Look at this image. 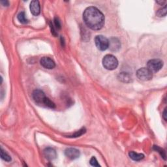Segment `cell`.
I'll use <instances>...</instances> for the list:
<instances>
[{
    "label": "cell",
    "mask_w": 167,
    "mask_h": 167,
    "mask_svg": "<svg viewBox=\"0 0 167 167\" xmlns=\"http://www.w3.org/2000/svg\"><path fill=\"white\" fill-rule=\"evenodd\" d=\"M41 65L43 67L48 69H54L55 66V63L54 61L51 58L48 57H43L42 58L40 61Z\"/></svg>",
    "instance_id": "cell-7"
},
{
    "label": "cell",
    "mask_w": 167,
    "mask_h": 167,
    "mask_svg": "<svg viewBox=\"0 0 167 167\" xmlns=\"http://www.w3.org/2000/svg\"><path fill=\"white\" fill-rule=\"evenodd\" d=\"M18 20L21 22L22 24H27L28 22V20L26 17V15H25L24 12H21L18 14V15L17 16Z\"/></svg>",
    "instance_id": "cell-14"
},
{
    "label": "cell",
    "mask_w": 167,
    "mask_h": 167,
    "mask_svg": "<svg viewBox=\"0 0 167 167\" xmlns=\"http://www.w3.org/2000/svg\"><path fill=\"white\" fill-rule=\"evenodd\" d=\"M33 99L36 104L51 108H54L55 107V104L51 101L48 97H46L45 94L43 91L40 90H35L32 94Z\"/></svg>",
    "instance_id": "cell-2"
},
{
    "label": "cell",
    "mask_w": 167,
    "mask_h": 167,
    "mask_svg": "<svg viewBox=\"0 0 167 167\" xmlns=\"http://www.w3.org/2000/svg\"><path fill=\"white\" fill-rule=\"evenodd\" d=\"M136 76L142 81H148L153 77V73L146 67L139 69L136 72Z\"/></svg>",
    "instance_id": "cell-6"
},
{
    "label": "cell",
    "mask_w": 167,
    "mask_h": 167,
    "mask_svg": "<svg viewBox=\"0 0 167 167\" xmlns=\"http://www.w3.org/2000/svg\"><path fill=\"white\" fill-rule=\"evenodd\" d=\"M30 11L34 16H38L39 15L41 12V7L39 1L35 0V1H32L31 2V4H30Z\"/></svg>",
    "instance_id": "cell-10"
},
{
    "label": "cell",
    "mask_w": 167,
    "mask_h": 167,
    "mask_svg": "<svg viewBox=\"0 0 167 167\" xmlns=\"http://www.w3.org/2000/svg\"><path fill=\"white\" fill-rule=\"evenodd\" d=\"M163 66V62L159 59H154L147 62V67L152 73L160 71Z\"/></svg>",
    "instance_id": "cell-5"
},
{
    "label": "cell",
    "mask_w": 167,
    "mask_h": 167,
    "mask_svg": "<svg viewBox=\"0 0 167 167\" xmlns=\"http://www.w3.org/2000/svg\"><path fill=\"white\" fill-rule=\"evenodd\" d=\"M1 157L3 160H4L7 162H9L11 161V157L10 155H8L6 152H5L2 147H1Z\"/></svg>",
    "instance_id": "cell-15"
},
{
    "label": "cell",
    "mask_w": 167,
    "mask_h": 167,
    "mask_svg": "<svg viewBox=\"0 0 167 167\" xmlns=\"http://www.w3.org/2000/svg\"><path fill=\"white\" fill-rule=\"evenodd\" d=\"M157 4H159V5H163L164 4H165L166 3V1H156Z\"/></svg>",
    "instance_id": "cell-23"
},
{
    "label": "cell",
    "mask_w": 167,
    "mask_h": 167,
    "mask_svg": "<svg viewBox=\"0 0 167 167\" xmlns=\"http://www.w3.org/2000/svg\"><path fill=\"white\" fill-rule=\"evenodd\" d=\"M90 162V165L93 166H100V165L98 163V162H97L96 158L95 157H93L91 159Z\"/></svg>",
    "instance_id": "cell-19"
},
{
    "label": "cell",
    "mask_w": 167,
    "mask_h": 167,
    "mask_svg": "<svg viewBox=\"0 0 167 167\" xmlns=\"http://www.w3.org/2000/svg\"><path fill=\"white\" fill-rule=\"evenodd\" d=\"M43 154L44 157H45L47 159H48L50 161L54 160V159L56 158L57 154L56 152H55V150L51 148V147H48V148H46L44 150Z\"/></svg>",
    "instance_id": "cell-11"
},
{
    "label": "cell",
    "mask_w": 167,
    "mask_h": 167,
    "mask_svg": "<svg viewBox=\"0 0 167 167\" xmlns=\"http://www.w3.org/2000/svg\"><path fill=\"white\" fill-rule=\"evenodd\" d=\"M118 79L123 82H130L131 81V77L127 73H121L118 75Z\"/></svg>",
    "instance_id": "cell-13"
},
{
    "label": "cell",
    "mask_w": 167,
    "mask_h": 167,
    "mask_svg": "<svg viewBox=\"0 0 167 167\" xmlns=\"http://www.w3.org/2000/svg\"><path fill=\"white\" fill-rule=\"evenodd\" d=\"M83 20L88 27L93 30H99L105 24V16L101 11L95 7H90L83 13Z\"/></svg>",
    "instance_id": "cell-1"
},
{
    "label": "cell",
    "mask_w": 167,
    "mask_h": 167,
    "mask_svg": "<svg viewBox=\"0 0 167 167\" xmlns=\"http://www.w3.org/2000/svg\"><path fill=\"white\" fill-rule=\"evenodd\" d=\"M95 43L99 51H104L108 48L109 41L103 35H97L95 38Z\"/></svg>",
    "instance_id": "cell-4"
},
{
    "label": "cell",
    "mask_w": 167,
    "mask_h": 167,
    "mask_svg": "<svg viewBox=\"0 0 167 167\" xmlns=\"http://www.w3.org/2000/svg\"><path fill=\"white\" fill-rule=\"evenodd\" d=\"M154 149L155 150V151H157V152L159 153L160 155L162 156V157H163L164 159L166 160V154H165V150L162 148H161V147H159L157 146H154Z\"/></svg>",
    "instance_id": "cell-16"
},
{
    "label": "cell",
    "mask_w": 167,
    "mask_h": 167,
    "mask_svg": "<svg viewBox=\"0 0 167 167\" xmlns=\"http://www.w3.org/2000/svg\"><path fill=\"white\" fill-rule=\"evenodd\" d=\"M109 41V46L108 48H110L111 51L112 52H117L119 51V49L120 48L121 44L120 42L118 40V39L113 37L111 38Z\"/></svg>",
    "instance_id": "cell-9"
},
{
    "label": "cell",
    "mask_w": 167,
    "mask_h": 167,
    "mask_svg": "<svg viewBox=\"0 0 167 167\" xmlns=\"http://www.w3.org/2000/svg\"><path fill=\"white\" fill-rule=\"evenodd\" d=\"M85 132H86V129H84V128H83V129L79 130V131H77L76 133H74V135L69 136V137H78V136H80L83 134H84Z\"/></svg>",
    "instance_id": "cell-18"
},
{
    "label": "cell",
    "mask_w": 167,
    "mask_h": 167,
    "mask_svg": "<svg viewBox=\"0 0 167 167\" xmlns=\"http://www.w3.org/2000/svg\"><path fill=\"white\" fill-rule=\"evenodd\" d=\"M163 118L164 119H165V121H166V108L165 109V110H164V112H163Z\"/></svg>",
    "instance_id": "cell-22"
},
{
    "label": "cell",
    "mask_w": 167,
    "mask_h": 167,
    "mask_svg": "<svg viewBox=\"0 0 167 167\" xmlns=\"http://www.w3.org/2000/svg\"><path fill=\"white\" fill-rule=\"evenodd\" d=\"M102 65L108 70H114L118 65V61L114 55L107 54L102 59Z\"/></svg>",
    "instance_id": "cell-3"
},
{
    "label": "cell",
    "mask_w": 167,
    "mask_h": 167,
    "mask_svg": "<svg viewBox=\"0 0 167 167\" xmlns=\"http://www.w3.org/2000/svg\"><path fill=\"white\" fill-rule=\"evenodd\" d=\"M80 154L79 150H78L76 148H73V147L67 149L65 152V155H66V157H67L71 160H74L79 158Z\"/></svg>",
    "instance_id": "cell-8"
},
{
    "label": "cell",
    "mask_w": 167,
    "mask_h": 167,
    "mask_svg": "<svg viewBox=\"0 0 167 167\" xmlns=\"http://www.w3.org/2000/svg\"><path fill=\"white\" fill-rule=\"evenodd\" d=\"M54 24H55V27H56L57 29H60L61 28V24H60V20H58V18H55V19H54Z\"/></svg>",
    "instance_id": "cell-20"
},
{
    "label": "cell",
    "mask_w": 167,
    "mask_h": 167,
    "mask_svg": "<svg viewBox=\"0 0 167 167\" xmlns=\"http://www.w3.org/2000/svg\"><path fill=\"white\" fill-rule=\"evenodd\" d=\"M1 4L4 5V6H9V3L8 1H1Z\"/></svg>",
    "instance_id": "cell-21"
},
{
    "label": "cell",
    "mask_w": 167,
    "mask_h": 167,
    "mask_svg": "<svg viewBox=\"0 0 167 167\" xmlns=\"http://www.w3.org/2000/svg\"><path fill=\"white\" fill-rule=\"evenodd\" d=\"M129 155L131 159H132L133 161H139L142 159H143L144 155L142 154H138L135 152H130Z\"/></svg>",
    "instance_id": "cell-12"
},
{
    "label": "cell",
    "mask_w": 167,
    "mask_h": 167,
    "mask_svg": "<svg viewBox=\"0 0 167 167\" xmlns=\"http://www.w3.org/2000/svg\"><path fill=\"white\" fill-rule=\"evenodd\" d=\"M157 15L159 17H162V16H165L166 15V6H165L162 9H161L157 11Z\"/></svg>",
    "instance_id": "cell-17"
}]
</instances>
